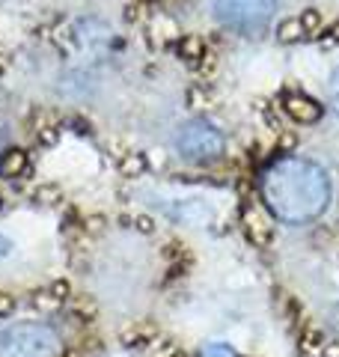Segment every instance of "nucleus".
<instances>
[{
	"label": "nucleus",
	"mask_w": 339,
	"mask_h": 357,
	"mask_svg": "<svg viewBox=\"0 0 339 357\" xmlns=\"http://www.w3.org/2000/svg\"><path fill=\"white\" fill-rule=\"evenodd\" d=\"M63 337L42 321H18L0 333V357H63Z\"/></svg>",
	"instance_id": "f03ea898"
},
{
	"label": "nucleus",
	"mask_w": 339,
	"mask_h": 357,
	"mask_svg": "<svg viewBox=\"0 0 339 357\" xmlns=\"http://www.w3.org/2000/svg\"><path fill=\"white\" fill-rule=\"evenodd\" d=\"M298 21H301V27H303L307 36H310V33H319L322 30V13H319V9H307V13H303Z\"/></svg>",
	"instance_id": "9b49d317"
},
{
	"label": "nucleus",
	"mask_w": 339,
	"mask_h": 357,
	"mask_svg": "<svg viewBox=\"0 0 339 357\" xmlns=\"http://www.w3.org/2000/svg\"><path fill=\"white\" fill-rule=\"evenodd\" d=\"M199 357H235V351L229 349V345H223V342H211V345L202 349Z\"/></svg>",
	"instance_id": "4468645a"
},
{
	"label": "nucleus",
	"mask_w": 339,
	"mask_h": 357,
	"mask_svg": "<svg viewBox=\"0 0 339 357\" xmlns=\"http://www.w3.org/2000/svg\"><path fill=\"white\" fill-rule=\"evenodd\" d=\"M176 149L185 161H194V164H206L220 158L223 149H226V140L223 134L211 126L206 119H190L185 122L176 134Z\"/></svg>",
	"instance_id": "20e7f679"
},
{
	"label": "nucleus",
	"mask_w": 339,
	"mask_h": 357,
	"mask_svg": "<svg viewBox=\"0 0 339 357\" xmlns=\"http://www.w3.org/2000/svg\"><path fill=\"white\" fill-rule=\"evenodd\" d=\"M137 229H140V232H152V229H155V220H149V218H137Z\"/></svg>",
	"instance_id": "6ab92c4d"
},
{
	"label": "nucleus",
	"mask_w": 339,
	"mask_h": 357,
	"mask_svg": "<svg viewBox=\"0 0 339 357\" xmlns=\"http://www.w3.org/2000/svg\"><path fill=\"white\" fill-rule=\"evenodd\" d=\"M327 102H331V107H333V114L339 116V66L333 69V75H331V81H327Z\"/></svg>",
	"instance_id": "ddd939ff"
},
{
	"label": "nucleus",
	"mask_w": 339,
	"mask_h": 357,
	"mask_svg": "<svg viewBox=\"0 0 339 357\" xmlns=\"http://www.w3.org/2000/svg\"><path fill=\"white\" fill-rule=\"evenodd\" d=\"M36 199L39 203H56V199H60V188L56 185H42L36 191Z\"/></svg>",
	"instance_id": "dca6fc26"
},
{
	"label": "nucleus",
	"mask_w": 339,
	"mask_h": 357,
	"mask_svg": "<svg viewBox=\"0 0 339 357\" xmlns=\"http://www.w3.org/2000/svg\"><path fill=\"white\" fill-rule=\"evenodd\" d=\"M211 13L223 27L241 36H259L277 13V0H211Z\"/></svg>",
	"instance_id": "7ed1b4c3"
},
{
	"label": "nucleus",
	"mask_w": 339,
	"mask_h": 357,
	"mask_svg": "<svg viewBox=\"0 0 339 357\" xmlns=\"http://www.w3.org/2000/svg\"><path fill=\"white\" fill-rule=\"evenodd\" d=\"M33 304H36L39 310H56V307L63 304V301L56 298L51 289H45V292H36V295H33Z\"/></svg>",
	"instance_id": "f8f14e48"
},
{
	"label": "nucleus",
	"mask_w": 339,
	"mask_h": 357,
	"mask_svg": "<svg viewBox=\"0 0 339 357\" xmlns=\"http://www.w3.org/2000/svg\"><path fill=\"white\" fill-rule=\"evenodd\" d=\"M179 57L188 60V63L206 60V45H202L199 36H185L182 42H179Z\"/></svg>",
	"instance_id": "6e6552de"
},
{
	"label": "nucleus",
	"mask_w": 339,
	"mask_h": 357,
	"mask_svg": "<svg viewBox=\"0 0 339 357\" xmlns=\"http://www.w3.org/2000/svg\"><path fill=\"white\" fill-rule=\"evenodd\" d=\"M295 143H298V137L292 131H282L280 128V140H277V149H280V155H289L292 149H295Z\"/></svg>",
	"instance_id": "2eb2a0df"
},
{
	"label": "nucleus",
	"mask_w": 339,
	"mask_h": 357,
	"mask_svg": "<svg viewBox=\"0 0 339 357\" xmlns=\"http://www.w3.org/2000/svg\"><path fill=\"white\" fill-rule=\"evenodd\" d=\"M119 170H122V176H128V178L143 176V173H146V155H140V152H128V155H122Z\"/></svg>",
	"instance_id": "1a4fd4ad"
},
{
	"label": "nucleus",
	"mask_w": 339,
	"mask_h": 357,
	"mask_svg": "<svg viewBox=\"0 0 339 357\" xmlns=\"http://www.w3.org/2000/svg\"><path fill=\"white\" fill-rule=\"evenodd\" d=\"M322 357H339V340L336 342H322Z\"/></svg>",
	"instance_id": "a211bd4d"
},
{
	"label": "nucleus",
	"mask_w": 339,
	"mask_h": 357,
	"mask_svg": "<svg viewBox=\"0 0 339 357\" xmlns=\"http://www.w3.org/2000/svg\"><path fill=\"white\" fill-rule=\"evenodd\" d=\"M301 36H307V33H303V27H301L298 18L282 21V24L277 27V39H280V42H298Z\"/></svg>",
	"instance_id": "9d476101"
},
{
	"label": "nucleus",
	"mask_w": 339,
	"mask_h": 357,
	"mask_svg": "<svg viewBox=\"0 0 339 357\" xmlns=\"http://www.w3.org/2000/svg\"><path fill=\"white\" fill-rule=\"evenodd\" d=\"M9 250H13V244H9V241H6L3 236H0V256H6Z\"/></svg>",
	"instance_id": "aec40b11"
},
{
	"label": "nucleus",
	"mask_w": 339,
	"mask_h": 357,
	"mask_svg": "<svg viewBox=\"0 0 339 357\" xmlns=\"http://www.w3.org/2000/svg\"><path fill=\"white\" fill-rule=\"evenodd\" d=\"M13 310H15V298L6 295V292H0V319H6Z\"/></svg>",
	"instance_id": "f3484780"
},
{
	"label": "nucleus",
	"mask_w": 339,
	"mask_h": 357,
	"mask_svg": "<svg viewBox=\"0 0 339 357\" xmlns=\"http://www.w3.org/2000/svg\"><path fill=\"white\" fill-rule=\"evenodd\" d=\"M27 152L24 149H6L3 155H0V176L3 178H18L21 173L27 170Z\"/></svg>",
	"instance_id": "423d86ee"
},
{
	"label": "nucleus",
	"mask_w": 339,
	"mask_h": 357,
	"mask_svg": "<svg viewBox=\"0 0 339 357\" xmlns=\"http://www.w3.org/2000/svg\"><path fill=\"white\" fill-rule=\"evenodd\" d=\"M282 110L295 119V122H303V126H312V122H319L324 107L319 102H312L310 96L303 93H286L282 96Z\"/></svg>",
	"instance_id": "39448f33"
},
{
	"label": "nucleus",
	"mask_w": 339,
	"mask_h": 357,
	"mask_svg": "<svg viewBox=\"0 0 339 357\" xmlns=\"http://www.w3.org/2000/svg\"><path fill=\"white\" fill-rule=\"evenodd\" d=\"M244 229H247V236H250V241L259 244V248H268L271 244V227L265 223L262 215H256L253 208L244 215Z\"/></svg>",
	"instance_id": "0eeeda50"
},
{
	"label": "nucleus",
	"mask_w": 339,
	"mask_h": 357,
	"mask_svg": "<svg viewBox=\"0 0 339 357\" xmlns=\"http://www.w3.org/2000/svg\"><path fill=\"white\" fill-rule=\"evenodd\" d=\"M262 199L277 220L310 223L327 208L331 178L315 161L286 155L262 173Z\"/></svg>",
	"instance_id": "f257e3e1"
},
{
	"label": "nucleus",
	"mask_w": 339,
	"mask_h": 357,
	"mask_svg": "<svg viewBox=\"0 0 339 357\" xmlns=\"http://www.w3.org/2000/svg\"><path fill=\"white\" fill-rule=\"evenodd\" d=\"M327 36H331V42H339V21L331 27V33H327Z\"/></svg>",
	"instance_id": "412c9836"
}]
</instances>
